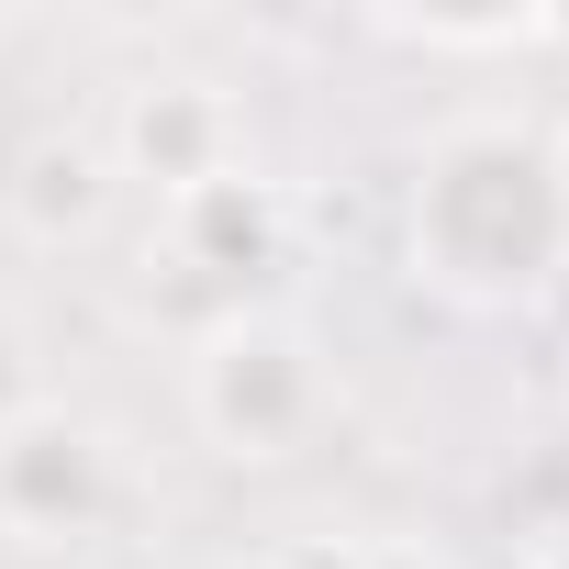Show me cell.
<instances>
[{
	"mask_svg": "<svg viewBox=\"0 0 569 569\" xmlns=\"http://www.w3.org/2000/svg\"><path fill=\"white\" fill-rule=\"evenodd\" d=\"M402 257L458 313H525L569 279V146L525 112H458L413 146Z\"/></svg>",
	"mask_w": 569,
	"mask_h": 569,
	"instance_id": "6da1fadb",
	"label": "cell"
},
{
	"mask_svg": "<svg viewBox=\"0 0 569 569\" xmlns=\"http://www.w3.org/2000/svg\"><path fill=\"white\" fill-rule=\"evenodd\" d=\"M325 402H336L325 347L291 313H223V325H201V347H190V425L212 436V458L291 469L325 436Z\"/></svg>",
	"mask_w": 569,
	"mask_h": 569,
	"instance_id": "7a4b0ae2",
	"label": "cell"
},
{
	"mask_svg": "<svg viewBox=\"0 0 569 569\" xmlns=\"http://www.w3.org/2000/svg\"><path fill=\"white\" fill-rule=\"evenodd\" d=\"M123 469H112V436L68 402H34L0 425V536L12 547H79L101 536Z\"/></svg>",
	"mask_w": 569,
	"mask_h": 569,
	"instance_id": "3957f363",
	"label": "cell"
},
{
	"mask_svg": "<svg viewBox=\"0 0 569 569\" xmlns=\"http://www.w3.org/2000/svg\"><path fill=\"white\" fill-rule=\"evenodd\" d=\"M101 157H112V179H134V190H157V201H190V190H212V179L246 168V112H234L223 79L157 68V79L123 90Z\"/></svg>",
	"mask_w": 569,
	"mask_h": 569,
	"instance_id": "277c9868",
	"label": "cell"
},
{
	"mask_svg": "<svg viewBox=\"0 0 569 569\" xmlns=\"http://www.w3.org/2000/svg\"><path fill=\"white\" fill-rule=\"evenodd\" d=\"M157 223H168V257L212 279V325L257 313V291L291 268V201H279L257 168H234V179H212L190 201H157Z\"/></svg>",
	"mask_w": 569,
	"mask_h": 569,
	"instance_id": "5b68a950",
	"label": "cell"
},
{
	"mask_svg": "<svg viewBox=\"0 0 569 569\" xmlns=\"http://www.w3.org/2000/svg\"><path fill=\"white\" fill-rule=\"evenodd\" d=\"M0 212H12L23 246H90L101 212H112V157H101V134L46 123V134L12 157V179H0Z\"/></svg>",
	"mask_w": 569,
	"mask_h": 569,
	"instance_id": "8992f818",
	"label": "cell"
},
{
	"mask_svg": "<svg viewBox=\"0 0 569 569\" xmlns=\"http://www.w3.org/2000/svg\"><path fill=\"white\" fill-rule=\"evenodd\" d=\"M279 569H447V558H436V547H413V536H336V547L279 558Z\"/></svg>",
	"mask_w": 569,
	"mask_h": 569,
	"instance_id": "52a82bcc",
	"label": "cell"
},
{
	"mask_svg": "<svg viewBox=\"0 0 569 569\" xmlns=\"http://www.w3.org/2000/svg\"><path fill=\"white\" fill-rule=\"evenodd\" d=\"M34 402H46V358H34L23 313H0V425H12V413H34Z\"/></svg>",
	"mask_w": 569,
	"mask_h": 569,
	"instance_id": "ba28073f",
	"label": "cell"
},
{
	"mask_svg": "<svg viewBox=\"0 0 569 569\" xmlns=\"http://www.w3.org/2000/svg\"><path fill=\"white\" fill-rule=\"evenodd\" d=\"M536 569H569V502H558V513L536 525Z\"/></svg>",
	"mask_w": 569,
	"mask_h": 569,
	"instance_id": "9c48e42d",
	"label": "cell"
},
{
	"mask_svg": "<svg viewBox=\"0 0 569 569\" xmlns=\"http://www.w3.org/2000/svg\"><path fill=\"white\" fill-rule=\"evenodd\" d=\"M201 569H279V558H201Z\"/></svg>",
	"mask_w": 569,
	"mask_h": 569,
	"instance_id": "30bf717a",
	"label": "cell"
},
{
	"mask_svg": "<svg viewBox=\"0 0 569 569\" xmlns=\"http://www.w3.org/2000/svg\"><path fill=\"white\" fill-rule=\"evenodd\" d=\"M558 146H569V134H558Z\"/></svg>",
	"mask_w": 569,
	"mask_h": 569,
	"instance_id": "8fae6325",
	"label": "cell"
}]
</instances>
